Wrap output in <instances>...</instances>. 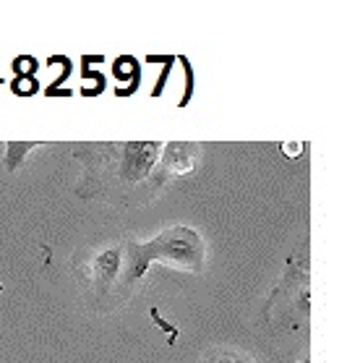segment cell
Here are the masks:
<instances>
[{
	"label": "cell",
	"instance_id": "9",
	"mask_svg": "<svg viewBox=\"0 0 347 363\" xmlns=\"http://www.w3.org/2000/svg\"><path fill=\"white\" fill-rule=\"evenodd\" d=\"M11 91L18 94V97H34L37 91H40V84L34 76H16L13 82H11Z\"/></svg>",
	"mask_w": 347,
	"mask_h": 363
},
{
	"label": "cell",
	"instance_id": "7",
	"mask_svg": "<svg viewBox=\"0 0 347 363\" xmlns=\"http://www.w3.org/2000/svg\"><path fill=\"white\" fill-rule=\"evenodd\" d=\"M47 68H60V74L55 76V82L50 84V86H45V97H52V91H58V89H63L60 84H66L68 82V76L74 74V63L66 58V55H50L47 58Z\"/></svg>",
	"mask_w": 347,
	"mask_h": 363
},
{
	"label": "cell",
	"instance_id": "12",
	"mask_svg": "<svg viewBox=\"0 0 347 363\" xmlns=\"http://www.w3.org/2000/svg\"><path fill=\"white\" fill-rule=\"evenodd\" d=\"M183 63V68H186V94H183L181 97V108H186V105H188V99H190V94H193V68L188 66V60L183 58H178Z\"/></svg>",
	"mask_w": 347,
	"mask_h": 363
},
{
	"label": "cell",
	"instance_id": "4",
	"mask_svg": "<svg viewBox=\"0 0 347 363\" xmlns=\"http://www.w3.org/2000/svg\"><path fill=\"white\" fill-rule=\"evenodd\" d=\"M198 160H201V147L170 141V144H165L162 152H159V162L144 189H149V196H154L167 181H175V178H181V175L193 173L198 165Z\"/></svg>",
	"mask_w": 347,
	"mask_h": 363
},
{
	"label": "cell",
	"instance_id": "1",
	"mask_svg": "<svg viewBox=\"0 0 347 363\" xmlns=\"http://www.w3.org/2000/svg\"><path fill=\"white\" fill-rule=\"evenodd\" d=\"M162 144L157 141H125V144H97L74 152L81 160L86 173L81 178L79 194L86 199H108L118 194L125 201V191L144 189L159 162Z\"/></svg>",
	"mask_w": 347,
	"mask_h": 363
},
{
	"label": "cell",
	"instance_id": "5",
	"mask_svg": "<svg viewBox=\"0 0 347 363\" xmlns=\"http://www.w3.org/2000/svg\"><path fill=\"white\" fill-rule=\"evenodd\" d=\"M123 272V246H110L89 264L91 288L97 293H108L118 285Z\"/></svg>",
	"mask_w": 347,
	"mask_h": 363
},
{
	"label": "cell",
	"instance_id": "6",
	"mask_svg": "<svg viewBox=\"0 0 347 363\" xmlns=\"http://www.w3.org/2000/svg\"><path fill=\"white\" fill-rule=\"evenodd\" d=\"M113 76L118 79V84H125V86H118L115 89L118 97H131L141 84L139 60L133 58V55H120V58H115V63H113Z\"/></svg>",
	"mask_w": 347,
	"mask_h": 363
},
{
	"label": "cell",
	"instance_id": "3",
	"mask_svg": "<svg viewBox=\"0 0 347 363\" xmlns=\"http://www.w3.org/2000/svg\"><path fill=\"white\" fill-rule=\"evenodd\" d=\"M264 314L277 330L297 332L308 327V251H297L290 259L280 285L266 301Z\"/></svg>",
	"mask_w": 347,
	"mask_h": 363
},
{
	"label": "cell",
	"instance_id": "11",
	"mask_svg": "<svg viewBox=\"0 0 347 363\" xmlns=\"http://www.w3.org/2000/svg\"><path fill=\"white\" fill-rule=\"evenodd\" d=\"M11 68H13V76H34L40 63H37L34 55H18V58H13Z\"/></svg>",
	"mask_w": 347,
	"mask_h": 363
},
{
	"label": "cell",
	"instance_id": "10",
	"mask_svg": "<svg viewBox=\"0 0 347 363\" xmlns=\"http://www.w3.org/2000/svg\"><path fill=\"white\" fill-rule=\"evenodd\" d=\"M207 363H254L248 358L246 353H240V350H215V353L209 355Z\"/></svg>",
	"mask_w": 347,
	"mask_h": 363
},
{
	"label": "cell",
	"instance_id": "2",
	"mask_svg": "<svg viewBox=\"0 0 347 363\" xmlns=\"http://www.w3.org/2000/svg\"><path fill=\"white\" fill-rule=\"evenodd\" d=\"M154 262H167L173 267H183L188 272H201L204 262H207V246L204 238L198 235L193 228L186 225H175L167 228L157 238L139 243V240H125L123 243V272L118 285L128 290L131 285L147 274V269Z\"/></svg>",
	"mask_w": 347,
	"mask_h": 363
},
{
	"label": "cell",
	"instance_id": "8",
	"mask_svg": "<svg viewBox=\"0 0 347 363\" xmlns=\"http://www.w3.org/2000/svg\"><path fill=\"white\" fill-rule=\"evenodd\" d=\"M34 147H37V144H8V147H6V167H8V170H16V167L24 162L26 155L34 152Z\"/></svg>",
	"mask_w": 347,
	"mask_h": 363
}]
</instances>
